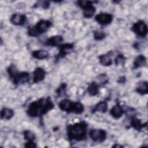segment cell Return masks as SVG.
<instances>
[{
    "label": "cell",
    "mask_w": 148,
    "mask_h": 148,
    "mask_svg": "<svg viewBox=\"0 0 148 148\" xmlns=\"http://www.w3.org/2000/svg\"><path fill=\"white\" fill-rule=\"evenodd\" d=\"M125 58L122 54H119L114 59L115 64L117 65H123L125 63Z\"/></svg>",
    "instance_id": "cell-26"
},
{
    "label": "cell",
    "mask_w": 148,
    "mask_h": 148,
    "mask_svg": "<svg viewBox=\"0 0 148 148\" xmlns=\"http://www.w3.org/2000/svg\"><path fill=\"white\" fill-rule=\"evenodd\" d=\"M9 79L14 84H24L29 80V74L27 72H20L14 64L10 65L6 69Z\"/></svg>",
    "instance_id": "cell-3"
},
{
    "label": "cell",
    "mask_w": 148,
    "mask_h": 148,
    "mask_svg": "<svg viewBox=\"0 0 148 148\" xmlns=\"http://www.w3.org/2000/svg\"><path fill=\"white\" fill-rule=\"evenodd\" d=\"M46 75V72L45 69L41 67H38L35 68L33 72V83H38L43 81Z\"/></svg>",
    "instance_id": "cell-10"
},
{
    "label": "cell",
    "mask_w": 148,
    "mask_h": 148,
    "mask_svg": "<svg viewBox=\"0 0 148 148\" xmlns=\"http://www.w3.org/2000/svg\"><path fill=\"white\" fill-rule=\"evenodd\" d=\"M123 114L124 110L119 103H117L110 110V114L112 117L115 119H120V117H121Z\"/></svg>",
    "instance_id": "cell-12"
},
{
    "label": "cell",
    "mask_w": 148,
    "mask_h": 148,
    "mask_svg": "<svg viewBox=\"0 0 148 148\" xmlns=\"http://www.w3.org/2000/svg\"><path fill=\"white\" fill-rule=\"evenodd\" d=\"M146 63V59L143 55L138 56L134 60L133 62V68L137 69L138 68L143 66Z\"/></svg>",
    "instance_id": "cell-18"
},
{
    "label": "cell",
    "mask_w": 148,
    "mask_h": 148,
    "mask_svg": "<svg viewBox=\"0 0 148 148\" xmlns=\"http://www.w3.org/2000/svg\"><path fill=\"white\" fill-rule=\"evenodd\" d=\"M106 36V33L104 31L101 30H96L93 33L94 38L96 40H101L105 38Z\"/></svg>",
    "instance_id": "cell-24"
},
{
    "label": "cell",
    "mask_w": 148,
    "mask_h": 148,
    "mask_svg": "<svg viewBox=\"0 0 148 148\" xmlns=\"http://www.w3.org/2000/svg\"><path fill=\"white\" fill-rule=\"evenodd\" d=\"M135 91L140 95H145L148 92V83L147 81H141L138 83Z\"/></svg>",
    "instance_id": "cell-15"
},
{
    "label": "cell",
    "mask_w": 148,
    "mask_h": 148,
    "mask_svg": "<svg viewBox=\"0 0 148 148\" xmlns=\"http://www.w3.org/2000/svg\"><path fill=\"white\" fill-rule=\"evenodd\" d=\"M99 85L96 82H92L87 87V92L90 96H95L99 94Z\"/></svg>",
    "instance_id": "cell-17"
},
{
    "label": "cell",
    "mask_w": 148,
    "mask_h": 148,
    "mask_svg": "<svg viewBox=\"0 0 148 148\" xmlns=\"http://www.w3.org/2000/svg\"><path fill=\"white\" fill-rule=\"evenodd\" d=\"M37 6H40V8L43 9H47L50 6V3H49V2L48 1H42V2H40V3Z\"/></svg>",
    "instance_id": "cell-29"
},
{
    "label": "cell",
    "mask_w": 148,
    "mask_h": 148,
    "mask_svg": "<svg viewBox=\"0 0 148 148\" xmlns=\"http://www.w3.org/2000/svg\"><path fill=\"white\" fill-rule=\"evenodd\" d=\"M24 138L27 141L34 140L36 139L35 134L30 130H24L23 131Z\"/></svg>",
    "instance_id": "cell-23"
},
{
    "label": "cell",
    "mask_w": 148,
    "mask_h": 148,
    "mask_svg": "<svg viewBox=\"0 0 148 148\" xmlns=\"http://www.w3.org/2000/svg\"><path fill=\"white\" fill-rule=\"evenodd\" d=\"M58 108L68 113L82 114L84 110V105L80 102H73L68 99H63L58 103Z\"/></svg>",
    "instance_id": "cell-4"
},
{
    "label": "cell",
    "mask_w": 148,
    "mask_h": 148,
    "mask_svg": "<svg viewBox=\"0 0 148 148\" xmlns=\"http://www.w3.org/2000/svg\"><path fill=\"white\" fill-rule=\"evenodd\" d=\"M88 124L82 121L69 124L66 127V135L70 140L82 141L86 139Z\"/></svg>",
    "instance_id": "cell-2"
},
{
    "label": "cell",
    "mask_w": 148,
    "mask_h": 148,
    "mask_svg": "<svg viewBox=\"0 0 148 148\" xmlns=\"http://www.w3.org/2000/svg\"><path fill=\"white\" fill-rule=\"evenodd\" d=\"M14 114V113L13 109L8 108H3L1 110V119L9 120L13 117Z\"/></svg>",
    "instance_id": "cell-16"
},
{
    "label": "cell",
    "mask_w": 148,
    "mask_h": 148,
    "mask_svg": "<svg viewBox=\"0 0 148 148\" xmlns=\"http://www.w3.org/2000/svg\"><path fill=\"white\" fill-rule=\"evenodd\" d=\"M27 20L25 15L20 13H14L12 14L10 18V21L12 24L17 26L23 25Z\"/></svg>",
    "instance_id": "cell-11"
},
{
    "label": "cell",
    "mask_w": 148,
    "mask_h": 148,
    "mask_svg": "<svg viewBox=\"0 0 148 148\" xmlns=\"http://www.w3.org/2000/svg\"><path fill=\"white\" fill-rule=\"evenodd\" d=\"M52 23L47 20H40L33 26L28 28L27 34L29 36H38L43 34L50 28Z\"/></svg>",
    "instance_id": "cell-5"
},
{
    "label": "cell",
    "mask_w": 148,
    "mask_h": 148,
    "mask_svg": "<svg viewBox=\"0 0 148 148\" xmlns=\"http://www.w3.org/2000/svg\"><path fill=\"white\" fill-rule=\"evenodd\" d=\"M66 87V84L62 83V84H61V86H60V87H58V89L56 90V92H57L59 95H61L62 94H64V92H65Z\"/></svg>",
    "instance_id": "cell-27"
},
{
    "label": "cell",
    "mask_w": 148,
    "mask_h": 148,
    "mask_svg": "<svg viewBox=\"0 0 148 148\" xmlns=\"http://www.w3.org/2000/svg\"><path fill=\"white\" fill-rule=\"evenodd\" d=\"M95 12V8L93 6L87 9L83 10V16L86 18H91Z\"/></svg>",
    "instance_id": "cell-25"
},
{
    "label": "cell",
    "mask_w": 148,
    "mask_h": 148,
    "mask_svg": "<svg viewBox=\"0 0 148 148\" xmlns=\"http://www.w3.org/2000/svg\"><path fill=\"white\" fill-rule=\"evenodd\" d=\"M112 147H123V146L119 145L118 143H116V144H114L113 146H112Z\"/></svg>",
    "instance_id": "cell-30"
},
{
    "label": "cell",
    "mask_w": 148,
    "mask_h": 148,
    "mask_svg": "<svg viewBox=\"0 0 148 148\" xmlns=\"http://www.w3.org/2000/svg\"><path fill=\"white\" fill-rule=\"evenodd\" d=\"M131 29L138 36L142 38L145 37L148 32L147 25L143 20H139L134 23Z\"/></svg>",
    "instance_id": "cell-6"
},
{
    "label": "cell",
    "mask_w": 148,
    "mask_h": 148,
    "mask_svg": "<svg viewBox=\"0 0 148 148\" xmlns=\"http://www.w3.org/2000/svg\"><path fill=\"white\" fill-rule=\"evenodd\" d=\"M89 136L91 139L96 143H102L107 138V132L102 129H93L90 131Z\"/></svg>",
    "instance_id": "cell-7"
},
{
    "label": "cell",
    "mask_w": 148,
    "mask_h": 148,
    "mask_svg": "<svg viewBox=\"0 0 148 148\" xmlns=\"http://www.w3.org/2000/svg\"><path fill=\"white\" fill-rule=\"evenodd\" d=\"M95 20L100 25H108L112 23L113 16L108 13H101L95 16Z\"/></svg>",
    "instance_id": "cell-8"
},
{
    "label": "cell",
    "mask_w": 148,
    "mask_h": 148,
    "mask_svg": "<svg viewBox=\"0 0 148 148\" xmlns=\"http://www.w3.org/2000/svg\"><path fill=\"white\" fill-rule=\"evenodd\" d=\"M131 126L137 131H140L144 127V124H142L140 120L137 118H132L130 121Z\"/></svg>",
    "instance_id": "cell-21"
},
{
    "label": "cell",
    "mask_w": 148,
    "mask_h": 148,
    "mask_svg": "<svg viewBox=\"0 0 148 148\" xmlns=\"http://www.w3.org/2000/svg\"><path fill=\"white\" fill-rule=\"evenodd\" d=\"M25 147H31V148H35L37 147V145L35 142H34V140H30L27 141V143L24 145Z\"/></svg>",
    "instance_id": "cell-28"
},
{
    "label": "cell",
    "mask_w": 148,
    "mask_h": 148,
    "mask_svg": "<svg viewBox=\"0 0 148 148\" xmlns=\"http://www.w3.org/2000/svg\"><path fill=\"white\" fill-rule=\"evenodd\" d=\"M77 5L82 8L83 10L87 9L92 6H93V2L91 1H86V0H80L77 1Z\"/></svg>",
    "instance_id": "cell-22"
},
{
    "label": "cell",
    "mask_w": 148,
    "mask_h": 148,
    "mask_svg": "<svg viewBox=\"0 0 148 148\" xmlns=\"http://www.w3.org/2000/svg\"><path fill=\"white\" fill-rule=\"evenodd\" d=\"M54 105L50 97H42L30 103L26 110L31 117H41L54 108Z\"/></svg>",
    "instance_id": "cell-1"
},
{
    "label": "cell",
    "mask_w": 148,
    "mask_h": 148,
    "mask_svg": "<svg viewBox=\"0 0 148 148\" xmlns=\"http://www.w3.org/2000/svg\"><path fill=\"white\" fill-rule=\"evenodd\" d=\"M58 47L59 51L58 54H57V57L58 58H64L70 53L71 50L73 49L74 45L73 43H66L60 45Z\"/></svg>",
    "instance_id": "cell-9"
},
{
    "label": "cell",
    "mask_w": 148,
    "mask_h": 148,
    "mask_svg": "<svg viewBox=\"0 0 148 148\" xmlns=\"http://www.w3.org/2000/svg\"><path fill=\"white\" fill-rule=\"evenodd\" d=\"M63 37L61 35H54L49 38H48L45 44L47 46H58L60 45H61V42L63 41Z\"/></svg>",
    "instance_id": "cell-13"
},
{
    "label": "cell",
    "mask_w": 148,
    "mask_h": 148,
    "mask_svg": "<svg viewBox=\"0 0 148 148\" xmlns=\"http://www.w3.org/2000/svg\"><path fill=\"white\" fill-rule=\"evenodd\" d=\"M99 63L104 66H109L112 64V60L110 55V52L107 54H102L98 57Z\"/></svg>",
    "instance_id": "cell-14"
},
{
    "label": "cell",
    "mask_w": 148,
    "mask_h": 148,
    "mask_svg": "<svg viewBox=\"0 0 148 148\" xmlns=\"http://www.w3.org/2000/svg\"><path fill=\"white\" fill-rule=\"evenodd\" d=\"M93 110L102 113L106 112L108 110V103L105 101H99L95 105Z\"/></svg>",
    "instance_id": "cell-20"
},
{
    "label": "cell",
    "mask_w": 148,
    "mask_h": 148,
    "mask_svg": "<svg viewBox=\"0 0 148 148\" xmlns=\"http://www.w3.org/2000/svg\"><path fill=\"white\" fill-rule=\"evenodd\" d=\"M49 53L44 50H37L32 53V56L37 60H45L49 57Z\"/></svg>",
    "instance_id": "cell-19"
}]
</instances>
